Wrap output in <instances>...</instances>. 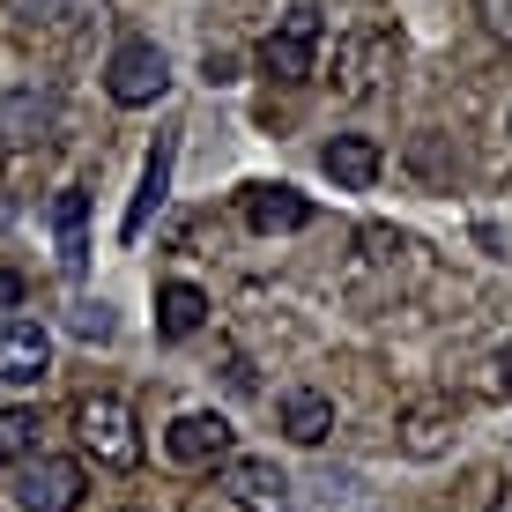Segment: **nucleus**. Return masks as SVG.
<instances>
[{
  "label": "nucleus",
  "instance_id": "obj_1",
  "mask_svg": "<svg viewBox=\"0 0 512 512\" xmlns=\"http://www.w3.org/2000/svg\"><path fill=\"white\" fill-rule=\"evenodd\" d=\"M320 38H327L320 8H290L268 38H260V75H275V82H312V75H320Z\"/></svg>",
  "mask_w": 512,
  "mask_h": 512
},
{
  "label": "nucleus",
  "instance_id": "obj_2",
  "mask_svg": "<svg viewBox=\"0 0 512 512\" xmlns=\"http://www.w3.org/2000/svg\"><path fill=\"white\" fill-rule=\"evenodd\" d=\"M164 90H171V60H164L156 38H127L112 52V67H104V97H112V104L141 112V104H156Z\"/></svg>",
  "mask_w": 512,
  "mask_h": 512
},
{
  "label": "nucleus",
  "instance_id": "obj_3",
  "mask_svg": "<svg viewBox=\"0 0 512 512\" xmlns=\"http://www.w3.org/2000/svg\"><path fill=\"white\" fill-rule=\"evenodd\" d=\"M75 431H82V453H97L104 468H134L141 461V431H134V409L119 394H90L75 409Z\"/></svg>",
  "mask_w": 512,
  "mask_h": 512
},
{
  "label": "nucleus",
  "instance_id": "obj_4",
  "mask_svg": "<svg viewBox=\"0 0 512 512\" xmlns=\"http://www.w3.org/2000/svg\"><path fill=\"white\" fill-rule=\"evenodd\" d=\"M216 490L231 498L238 512H290V475L260 453H223L216 461Z\"/></svg>",
  "mask_w": 512,
  "mask_h": 512
},
{
  "label": "nucleus",
  "instance_id": "obj_5",
  "mask_svg": "<svg viewBox=\"0 0 512 512\" xmlns=\"http://www.w3.org/2000/svg\"><path fill=\"white\" fill-rule=\"evenodd\" d=\"M15 505L23 512H75L82 505V461L67 453H30L15 475Z\"/></svg>",
  "mask_w": 512,
  "mask_h": 512
},
{
  "label": "nucleus",
  "instance_id": "obj_6",
  "mask_svg": "<svg viewBox=\"0 0 512 512\" xmlns=\"http://www.w3.org/2000/svg\"><path fill=\"white\" fill-rule=\"evenodd\" d=\"M60 134V97L45 90V82H15V90H0V141H15V149H38V141Z\"/></svg>",
  "mask_w": 512,
  "mask_h": 512
},
{
  "label": "nucleus",
  "instance_id": "obj_7",
  "mask_svg": "<svg viewBox=\"0 0 512 512\" xmlns=\"http://www.w3.org/2000/svg\"><path fill=\"white\" fill-rule=\"evenodd\" d=\"M386 67H394V38H386V30H349V38L334 45V90L342 97H372Z\"/></svg>",
  "mask_w": 512,
  "mask_h": 512
},
{
  "label": "nucleus",
  "instance_id": "obj_8",
  "mask_svg": "<svg viewBox=\"0 0 512 512\" xmlns=\"http://www.w3.org/2000/svg\"><path fill=\"white\" fill-rule=\"evenodd\" d=\"M164 453H171L179 468H216L223 453H231V423H223L216 409H186V416L164 431Z\"/></svg>",
  "mask_w": 512,
  "mask_h": 512
},
{
  "label": "nucleus",
  "instance_id": "obj_9",
  "mask_svg": "<svg viewBox=\"0 0 512 512\" xmlns=\"http://www.w3.org/2000/svg\"><path fill=\"white\" fill-rule=\"evenodd\" d=\"M52 372V334L38 320H0V386H38Z\"/></svg>",
  "mask_w": 512,
  "mask_h": 512
},
{
  "label": "nucleus",
  "instance_id": "obj_10",
  "mask_svg": "<svg viewBox=\"0 0 512 512\" xmlns=\"http://www.w3.org/2000/svg\"><path fill=\"white\" fill-rule=\"evenodd\" d=\"M171 164H179V134H156V149L141 156V186H134V201H127V223H119V238H141L149 231V216L164 208V193H171Z\"/></svg>",
  "mask_w": 512,
  "mask_h": 512
},
{
  "label": "nucleus",
  "instance_id": "obj_11",
  "mask_svg": "<svg viewBox=\"0 0 512 512\" xmlns=\"http://www.w3.org/2000/svg\"><path fill=\"white\" fill-rule=\"evenodd\" d=\"M453 446V401L446 394H423L401 409V453L409 461H438V453Z\"/></svg>",
  "mask_w": 512,
  "mask_h": 512
},
{
  "label": "nucleus",
  "instance_id": "obj_12",
  "mask_svg": "<svg viewBox=\"0 0 512 512\" xmlns=\"http://www.w3.org/2000/svg\"><path fill=\"white\" fill-rule=\"evenodd\" d=\"M320 171H327L334 186H349V193H372L379 171H386V156H379L372 134H334L327 149H320Z\"/></svg>",
  "mask_w": 512,
  "mask_h": 512
},
{
  "label": "nucleus",
  "instance_id": "obj_13",
  "mask_svg": "<svg viewBox=\"0 0 512 512\" xmlns=\"http://www.w3.org/2000/svg\"><path fill=\"white\" fill-rule=\"evenodd\" d=\"M245 223H253L260 238H290L312 223V201L297 186H245Z\"/></svg>",
  "mask_w": 512,
  "mask_h": 512
},
{
  "label": "nucleus",
  "instance_id": "obj_14",
  "mask_svg": "<svg viewBox=\"0 0 512 512\" xmlns=\"http://www.w3.org/2000/svg\"><path fill=\"white\" fill-rule=\"evenodd\" d=\"M275 423H282V438H290V446H320V438L334 431V401L312 394V386H297V394L275 401Z\"/></svg>",
  "mask_w": 512,
  "mask_h": 512
},
{
  "label": "nucleus",
  "instance_id": "obj_15",
  "mask_svg": "<svg viewBox=\"0 0 512 512\" xmlns=\"http://www.w3.org/2000/svg\"><path fill=\"white\" fill-rule=\"evenodd\" d=\"M201 320H208V290H193V282H164V290H156V334H164V342L201 334Z\"/></svg>",
  "mask_w": 512,
  "mask_h": 512
},
{
  "label": "nucleus",
  "instance_id": "obj_16",
  "mask_svg": "<svg viewBox=\"0 0 512 512\" xmlns=\"http://www.w3.org/2000/svg\"><path fill=\"white\" fill-rule=\"evenodd\" d=\"M82 216H90V201H82V186H67L60 201H52V231H60V268L67 275L90 268V231H82Z\"/></svg>",
  "mask_w": 512,
  "mask_h": 512
},
{
  "label": "nucleus",
  "instance_id": "obj_17",
  "mask_svg": "<svg viewBox=\"0 0 512 512\" xmlns=\"http://www.w3.org/2000/svg\"><path fill=\"white\" fill-rule=\"evenodd\" d=\"M8 15L23 30H75L90 8H82V0H8Z\"/></svg>",
  "mask_w": 512,
  "mask_h": 512
},
{
  "label": "nucleus",
  "instance_id": "obj_18",
  "mask_svg": "<svg viewBox=\"0 0 512 512\" xmlns=\"http://www.w3.org/2000/svg\"><path fill=\"white\" fill-rule=\"evenodd\" d=\"M38 453V416L30 409H0V468H23Z\"/></svg>",
  "mask_w": 512,
  "mask_h": 512
},
{
  "label": "nucleus",
  "instance_id": "obj_19",
  "mask_svg": "<svg viewBox=\"0 0 512 512\" xmlns=\"http://www.w3.org/2000/svg\"><path fill=\"white\" fill-rule=\"evenodd\" d=\"M75 334H82V342H104V334H112V312H104V305H82V312H75Z\"/></svg>",
  "mask_w": 512,
  "mask_h": 512
},
{
  "label": "nucleus",
  "instance_id": "obj_20",
  "mask_svg": "<svg viewBox=\"0 0 512 512\" xmlns=\"http://www.w3.org/2000/svg\"><path fill=\"white\" fill-rule=\"evenodd\" d=\"M475 8H483V23L498 30V38H512V0H475Z\"/></svg>",
  "mask_w": 512,
  "mask_h": 512
},
{
  "label": "nucleus",
  "instance_id": "obj_21",
  "mask_svg": "<svg viewBox=\"0 0 512 512\" xmlns=\"http://www.w3.org/2000/svg\"><path fill=\"white\" fill-rule=\"evenodd\" d=\"M490 394H512V342L490 357Z\"/></svg>",
  "mask_w": 512,
  "mask_h": 512
},
{
  "label": "nucleus",
  "instance_id": "obj_22",
  "mask_svg": "<svg viewBox=\"0 0 512 512\" xmlns=\"http://www.w3.org/2000/svg\"><path fill=\"white\" fill-rule=\"evenodd\" d=\"M15 305H23V275L0 268V312H15Z\"/></svg>",
  "mask_w": 512,
  "mask_h": 512
},
{
  "label": "nucleus",
  "instance_id": "obj_23",
  "mask_svg": "<svg viewBox=\"0 0 512 512\" xmlns=\"http://www.w3.org/2000/svg\"><path fill=\"white\" fill-rule=\"evenodd\" d=\"M208 82H238V60H231V52H208Z\"/></svg>",
  "mask_w": 512,
  "mask_h": 512
},
{
  "label": "nucleus",
  "instance_id": "obj_24",
  "mask_svg": "<svg viewBox=\"0 0 512 512\" xmlns=\"http://www.w3.org/2000/svg\"><path fill=\"white\" fill-rule=\"evenodd\" d=\"M490 512H512V483L498 490V498H490Z\"/></svg>",
  "mask_w": 512,
  "mask_h": 512
}]
</instances>
